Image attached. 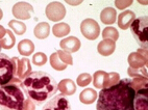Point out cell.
<instances>
[{"label":"cell","mask_w":148,"mask_h":110,"mask_svg":"<svg viewBox=\"0 0 148 110\" xmlns=\"http://www.w3.org/2000/svg\"><path fill=\"white\" fill-rule=\"evenodd\" d=\"M136 90L130 78L120 79L113 86L102 88L99 92L97 110H136L134 100Z\"/></svg>","instance_id":"cell-1"},{"label":"cell","mask_w":148,"mask_h":110,"mask_svg":"<svg viewBox=\"0 0 148 110\" xmlns=\"http://www.w3.org/2000/svg\"><path fill=\"white\" fill-rule=\"evenodd\" d=\"M24 94L37 106L47 103L58 92V83L45 72H32L21 84Z\"/></svg>","instance_id":"cell-2"},{"label":"cell","mask_w":148,"mask_h":110,"mask_svg":"<svg viewBox=\"0 0 148 110\" xmlns=\"http://www.w3.org/2000/svg\"><path fill=\"white\" fill-rule=\"evenodd\" d=\"M21 80L13 78L10 83L0 86V110H23L25 94Z\"/></svg>","instance_id":"cell-3"},{"label":"cell","mask_w":148,"mask_h":110,"mask_svg":"<svg viewBox=\"0 0 148 110\" xmlns=\"http://www.w3.org/2000/svg\"><path fill=\"white\" fill-rule=\"evenodd\" d=\"M130 31L141 49L147 50L148 47V17L143 16L136 19L130 25Z\"/></svg>","instance_id":"cell-4"},{"label":"cell","mask_w":148,"mask_h":110,"mask_svg":"<svg viewBox=\"0 0 148 110\" xmlns=\"http://www.w3.org/2000/svg\"><path fill=\"white\" fill-rule=\"evenodd\" d=\"M14 78V65L12 58L0 53V86L10 83Z\"/></svg>","instance_id":"cell-5"},{"label":"cell","mask_w":148,"mask_h":110,"mask_svg":"<svg viewBox=\"0 0 148 110\" xmlns=\"http://www.w3.org/2000/svg\"><path fill=\"white\" fill-rule=\"evenodd\" d=\"M14 65V78L24 80L32 73V65L28 58H12Z\"/></svg>","instance_id":"cell-6"},{"label":"cell","mask_w":148,"mask_h":110,"mask_svg":"<svg viewBox=\"0 0 148 110\" xmlns=\"http://www.w3.org/2000/svg\"><path fill=\"white\" fill-rule=\"evenodd\" d=\"M80 31L82 35L88 39L94 41L100 34V27L93 19H86L80 24Z\"/></svg>","instance_id":"cell-7"},{"label":"cell","mask_w":148,"mask_h":110,"mask_svg":"<svg viewBox=\"0 0 148 110\" xmlns=\"http://www.w3.org/2000/svg\"><path fill=\"white\" fill-rule=\"evenodd\" d=\"M46 16L47 18L53 22H58L63 20L66 16V8L63 3L58 1L50 2L46 6Z\"/></svg>","instance_id":"cell-8"},{"label":"cell","mask_w":148,"mask_h":110,"mask_svg":"<svg viewBox=\"0 0 148 110\" xmlns=\"http://www.w3.org/2000/svg\"><path fill=\"white\" fill-rule=\"evenodd\" d=\"M42 110H72L71 105L63 94H56L43 106Z\"/></svg>","instance_id":"cell-9"},{"label":"cell","mask_w":148,"mask_h":110,"mask_svg":"<svg viewBox=\"0 0 148 110\" xmlns=\"http://www.w3.org/2000/svg\"><path fill=\"white\" fill-rule=\"evenodd\" d=\"M128 63L130 68L132 70L145 68L147 65V50L139 49L137 52H132L128 55Z\"/></svg>","instance_id":"cell-10"},{"label":"cell","mask_w":148,"mask_h":110,"mask_svg":"<svg viewBox=\"0 0 148 110\" xmlns=\"http://www.w3.org/2000/svg\"><path fill=\"white\" fill-rule=\"evenodd\" d=\"M34 13V7L28 2H17L13 6V15L18 20H28Z\"/></svg>","instance_id":"cell-11"},{"label":"cell","mask_w":148,"mask_h":110,"mask_svg":"<svg viewBox=\"0 0 148 110\" xmlns=\"http://www.w3.org/2000/svg\"><path fill=\"white\" fill-rule=\"evenodd\" d=\"M134 104L136 110H148V86L136 92Z\"/></svg>","instance_id":"cell-12"},{"label":"cell","mask_w":148,"mask_h":110,"mask_svg":"<svg viewBox=\"0 0 148 110\" xmlns=\"http://www.w3.org/2000/svg\"><path fill=\"white\" fill-rule=\"evenodd\" d=\"M60 45L64 51H67L69 53H75L80 48V41L76 37H68L62 39Z\"/></svg>","instance_id":"cell-13"},{"label":"cell","mask_w":148,"mask_h":110,"mask_svg":"<svg viewBox=\"0 0 148 110\" xmlns=\"http://www.w3.org/2000/svg\"><path fill=\"white\" fill-rule=\"evenodd\" d=\"M136 20V14L134 11H125L122 12L118 16V26L119 28L125 29L130 28L132 23Z\"/></svg>","instance_id":"cell-14"},{"label":"cell","mask_w":148,"mask_h":110,"mask_svg":"<svg viewBox=\"0 0 148 110\" xmlns=\"http://www.w3.org/2000/svg\"><path fill=\"white\" fill-rule=\"evenodd\" d=\"M58 89L63 96H72L76 92V85L71 79H63L58 84Z\"/></svg>","instance_id":"cell-15"},{"label":"cell","mask_w":148,"mask_h":110,"mask_svg":"<svg viewBox=\"0 0 148 110\" xmlns=\"http://www.w3.org/2000/svg\"><path fill=\"white\" fill-rule=\"evenodd\" d=\"M115 49H116V44L112 39H103L97 46L98 52L100 53V55H102V56L112 55L114 53Z\"/></svg>","instance_id":"cell-16"},{"label":"cell","mask_w":148,"mask_h":110,"mask_svg":"<svg viewBox=\"0 0 148 110\" xmlns=\"http://www.w3.org/2000/svg\"><path fill=\"white\" fill-rule=\"evenodd\" d=\"M117 19V12L113 7H106L100 13V20L103 24H114Z\"/></svg>","instance_id":"cell-17"},{"label":"cell","mask_w":148,"mask_h":110,"mask_svg":"<svg viewBox=\"0 0 148 110\" xmlns=\"http://www.w3.org/2000/svg\"><path fill=\"white\" fill-rule=\"evenodd\" d=\"M18 51L23 56H29L34 51V44L30 39H22L18 44Z\"/></svg>","instance_id":"cell-18"},{"label":"cell","mask_w":148,"mask_h":110,"mask_svg":"<svg viewBox=\"0 0 148 110\" xmlns=\"http://www.w3.org/2000/svg\"><path fill=\"white\" fill-rule=\"evenodd\" d=\"M34 37L39 39H46L49 35V33H50V26H49V24L46 23V22L39 23L37 26L34 27Z\"/></svg>","instance_id":"cell-19"},{"label":"cell","mask_w":148,"mask_h":110,"mask_svg":"<svg viewBox=\"0 0 148 110\" xmlns=\"http://www.w3.org/2000/svg\"><path fill=\"white\" fill-rule=\"evenodd\" d=\"M96 99H97V92L92 88L84 89L79 94L80 102L84 103V104H86V105L94 103L96 101Z\"/></svg>","instance_id":"cell-20"},{"label":"cell","mask_w":148,"mask_h":110,"mask_svg":"<svg viewBox=\"0 0 148 110\" xmlns=\"http://www.w3.org/2000/svg\"><path fill=\"white\" fill-rule=\"evenodd\" d=\"M16 44V37L14 35L13 31L10 29H6L5 35L3 39H0V47L1 49H12Z\"/></svg>","instance_id":"cell-21"},{"label":"cell","mask_w":148,"mask_h":110,"mask_svg":"<svg viewBox=\"0 0 148 110\" xmlns=\"http://www.w3.org/2000/svg\"><path fill=\"white\" fill-rule=\"evenodd\" d=\"M106 78H108V73L104 71H97L93 75V84L96 88L102 89L106 85Z\"/></svg>","instance_id":"cell-22"},{"label":"cell","mask_w":148,"mask_h":110,"mask_svg":"<svg viewBox=\"0 0 148 110\" xmlns=\"http://www.w3.org/2000/svg\"><path fill=\"white\" fill-rule=\"evenodd\" d=\"M70 30H71L70 26H69L67 23H64V22L56 24V25L52 27V33L54 34L56 37H66L67 34H69Z\"/></svg>","instance_id":"cell-23"},{"label":"cell","mask_w":148,"mask_h":110,"mask_svg":"<svg viewBox=\"0 0 148 110\" xmlns=\"http://www.w3.org/2000/svg\"><path fill=\"white\" fill-rule=\"evenodd\" d=\"M8 26L13 30L17 35H22L26 31V25L22 21H18V20H11L8 22Z\"/></svg>","instance_id":"cell-24"},{"label":"cell","mask_w":148,"mask_h":110,"mask_svg":"<svg viewBox=\"0 0 148 110\" xmlns=\"http://www.w3.org/2000/svg\"><path fill=\"white\" fill-rule=\"evenodd\" d=\"M132 85L134 87L136 92H138L139 89L143 88V87L148 86V83H147V77L145 76H135V77H132Z\"/></svg>","instance_id":"cell-25"},{"label":"cell","mask_w":148,"mask_h":110,"mask_svg":"<svg viewBox=\"0 0 148 110\" xmlns=\"http://www.w3.org/2000/svg\"><path fill=\"white\" fill-rule=\"evenodd\" d=\"M50 65L54 70L56 71H64L65 69L67 68V65L63 62L61 60V58L58 57V53H52L50 55Z\"/></svg>","instance_id":"cell-26"},{"label":"cell","mask_w":148,"mask_h":110,"mask_svg":"<svg viewBox=\"0 0 148 110\" xmlns=\"http://www.w3.org/2000/svg\"><path fill=\"white\" fill-rule=\"evenodd\" d=\"M102 37L104 39H112V41H114L116 42L117 39H119V32L117 30L115 27H106V28L103 29L102 31Z\"/></svg>","instance_id":"cell-27"},{"label":"cell","mask_w":148,"mask_h":110,"mask_svg":"<svg viewBox=\"0 0 148 110\" xmlns=\"http://www.w3.org/2000/svg\"><path fill=\"white\" fill-rule=\"evenodd\" d=\"M91 81H92V76L88 73L80 74L79 76L77 77V79H76L77 85H78V86H82V87L89 85V84L91 83Z\"/></svg>","instance_id":"cell-28"},{"label":"cell","mask_w":148,"mask_h":110,"mask_svg":"<svg viewBox=\"0 0 148 110\" xmlns=\"http://www.w3.org/2000/svg\"><path fill=\"white\" fill-rule=\"evenodd\" d=\"M58 57L61 58V60L63 61L65 65L67 66H71L73 65V58L71 56V53L67 52V51H64V50H58Z\"/></svg>","instance_id":"cell-29"},{"label":"cell","mask_w":148,"mask_h":110,"mask_svg":"<svg viewBox=\"0 0 148 110\" xmlns=\"http://www.w3.org/2000/svg\"><path fill=\"white\" fill-rule=\"evenodd\" d=\"M32 62H34V65H36L38 67L44 66L47 62V56L45 55V53H42V52L36 53L32 56Z\"/></svg>","instance_id":"cell-30"},{"label":"cell","mask_w":148,"mask_h":110,"mask_svg":"<svg viewBox=\"0 0 148 110\" xmlns=\"http://www.w3.org/2000/svg\"><path fill=\"white\" fill-rule=\"evenodd\" d=\"M120 80V75L118 73H108V78H106V85H104V88L110 86H113L115 84H117Z\"/></svg>","instance_id":"cell-31"},{"label":"cell","mask_w":148,"mask_h":110,"mask_svg":"<svg viewBox=\"0 0 148 110\" xmlns=\"http://www.w3.org/2000/svg\"><path fill=\"white\" fill-rule=\"evenodd\" d=\"M128 75H130V77H135V76L147 77V70H146V68L137 69V70H132V69L128 68Z\"/></svg>","instance_id":"cell-32"},{"label":"cell","mask_w":148,"mask_h":110,"mask_svg":"<svg viewBox=\"0 0 148 110\" xmlns=\"http://www.w3.org/2000/svg\"><path fill=\"white\" fill-rule=\"evenodd\" d=\"M132 0H128V1H124V0H116V1H115V5L117 6V8H119V10H124V8L127 7V6L132 5Z\"/></svg>","instance_id":"cell-33"},{"label":"cell","mask_w":148,"mask_h":110,"mask_svg":"<svg viewBox=\"0 0 148 110\" xmlns=\"http://www.w3.org/2000/svg\"><path fill=\"white\" fill-rule=\"evenodd\" d=\"M36 109V105L32 101H30L29 99L25 100L24 102V109L23 110H34Z\"/></svg>","instance_id":"cell-34"},{"label":"cell","mask_w":148,"mask_h":110,"mask_svg":"<svg viewBox=\"0 0 148 110\" xmlns=\"http://www.w3.org/2000/svg\"><path fill=\"white\" fill-rule=\"evenodd\" d=\"M5 32H6V29L2 25H0V39H3V37L5 35Z\"/></svg>","instance_id":"cell-35"},{"label":"cell","mask_w":148,"mask_h":110,"mask_svg":"<svg viewBox=\"0 0 148 110\" xmlns=\"http://www.w3.org/2000/svg\"><path fill=\"white\" fill-rule=\"evenodd\" d=\"M2 17H3V12H2V10L0 8V20L2 19Z\"/></svg>","instance_id":"cell-36"},{"label":"cell","mask_w":148,"mask_h":110,"mask_svg":"<svg viewBox=\"0 0 148 110\" xmlns=\"http://www.w3.org/2000/svg\"><path fill=\"white\" fill-rule=\"evenodd\" d=\"M0 53H1V47H0Z\"/></svg>","instance_id":"cell-37"}]
</instances>
